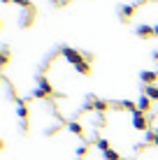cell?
Masks as SVG:
<instances>
[{"label": "cell", "instance_id": "obj_1", "mask_svg": "<svg viewBox=\"0 0 158 160\" xmlns=\"http://www.w3.org/2000/svg\"><path fill=\"white\" fill-rule=\"evenodd\" d=\"M63 56H65V60H68L70 65H74V70H77L79 74H89V72H91L89 63L81 58L79 51H74V49H63Z\"/></svg>", "mask_w": 158, "mask_h": 160}, {"label": "cell", "instance_id": "obj_2", "mask_svg": "<svg viewBox=\"0 0 158 160\" xmlns=\"http://www.w3.org/2000/svg\"><path fill=\"white\" fill-rule=\"evenodd\" d=\"M130 121H133V128L135 130H146V128H149V121H146V116L140 112V109L130 114Z\"/></svg>", "mask_w": 158, "mask_h": 160}, {"label": "cell", "instance_id": "obj_3", "mask_svg": "<svg viewBox=\"0 0 158 160\" xmlns=\"http://www.w3.org/2000/svg\"><path fill=\"white\" fill-rule=\"evenodd\" d=\"M49 93H51V84H49L44 77H40L37 79V88H35V98H47Z\"/></svg>", "mask_w": 158, "mask_h": 160}, {"label": "cell", "instance_id": "obj_4", "mask_svg": "<svg viewBox=\"0 0 158 160\" xmlns=\"http://www.w3.org/2000/svg\"><path fill=\"white\" fill-rule=\"evenodd\" d=\"M16 116L21 118V128H26V118H28V109H26V104L23 102H16Z\"/></svg>", "mask_w": 158, "mask_h": 160}, {"label": "cell", "instance_id": "obj_5", "mask_svg": "<svg viewBox=\"0 0 158 160\" xmlns=\"http://www.w3.org/2000/svg\"><path fill=\"white\" fill-rule=\"evenodd\" d=\"M151 102H154V100H151V98L142 95V98H140V100H137V109H140V112H142V114H146V112H149V109H151Z\"/></svg>", "mask_w": 158, "mask_h": 160}, {"label": "cell", "instance_id": "obj_6", "mask_svg": "<svg viewBox=\"0 0 158 160\" xmlns=\"http://www.w3.org/2000/svg\"><path fill=\"white\" fill-rule=\"evenodd\" d=\"M156 77H158L156 72H149V70H144V72L140 74V79H142V81H144L146 86H151V84H154V81H156Z\"/></svg>", "mask_w": 158, "mask_h": 160}, {"label": "cell", "instance_id": "obj_7", "mask_svg": "<svg viewBox=\"0 0 158 160\" xmlns=\"http://www.w3.org/2000/svg\"><path fill=\"white\" fill-rule=\"evenodd\" d=\"M137 35H140V37H151V35H154V26H140V28H137Z\"/></svg>", "mask_w": 158, "mask_h": 160}, {"label": "cell", "instance_id": "obj_8", "mask_svg": "<svg viewBox=\"0 0 158 160\" xmlns=\"http://www.w3.org/2000/svg\"><path fill=\"white\" fill-rule=\"evenodd\" d=\"M144 95H146V98H151V100H158V86H146Z\"/></svg>", "mask_w": 158, "mask_h": 160}, {"label": "cell", "instance_id": "obj_9", "mask_svg": "<svg viewBox=\"0 0 158 160\" xmlns=\"http://www.w3.org/2000/svg\"><path fill=\"white\" fill-rule=\"evenodd\" d=\"M68 130L72 132V135H81V132H84V130H81V125L77 123V121H72V123H68Z\"/></svg>", "mask_w": 158, "mask_h": 160}, {"label": "cell", "instance_id": "obj_10", "mask_svg": "<svg viewBox=\"0 0 158 160\" xmlns=\"http://www.w3.org/2000/svg\"><path fill=\"white\" fill-rule=\"evenodd\" d=\"M95 144H98V148H100L102 153H105V151H110V142H107V139H98Z\"/></svg>", "mask_w": 158, "mask_h": 160}, {"label": "cell", "instance_id": "obj_11", "mask_svg": "<svg viewBox=\"0 0 158 160\" xmlns=\"http://www.w3.org/2000/svg\"><path fill=\"white\" fill-rule=\"evenodd\" d=\"M105 160H121V158H119V153L114 148H110V151H105Z\"/></svg>", "mask_w": 158, "mask_h": 160}, {"label": "cell", "instance_id": "obj_12", "mask_svg": "<svg viewBox=\"0 0 158 160\" xmlns=\"http://www.w3.org/2000/svg\"><path fill=\"white\" fill-rule=\"evenodd\" d=\"M133 5H126V7H121V14H123V19H128V16H133Z\"/></svg>", "mask_w": 158, "mask_h": 160}, {"label": "cell", "instance_id": "obj_13", "mask_svg": "<svg viewBox=\"0 0 158 160\" xmlns=\"http://www.w3.org/2000/svg\"><path fill=\"white\" fill-rule=\"evenodd\" d=\"M7 58H9V51H7V49H3V56H0V63H7Z\"/></svg>", "mask_w": 158, "mask_h": 160}, {"label": "cell", "instance_id": "obj_14", "mask_svg": "<svg viewBox=\"0 0 158 160\" xmlns=\"http://www.w3.org/2000/svg\"><path fill=\"white\" fill-rule=\"evenodd\" d=\"M12 2H16V5H23V7H26V5H28V0H12Z\"/></svg>", "mask_w": 158, "mask_h": 160}, {"label": "cell", "instance_id": "obj_15", "mask_svg": "<svg viewBox=\"0 0 158 160\" xmlns=\"http://www.w3.org/2000/svg\"><path fill=\"white\" fill-rule=\"evenodd\" d=\"M154 35H158V26H154Z\"/></svg>", "mask_w": 158, "mask_h": 160}, {"label": "cell", "instance_id": "obj_16", "mask_svg": "<svg viewBox=\"0 0 158 160\" xmlns=\"http://www.w3.org/2000/svg\"><path fill=\"white\" fill-rule=\"evenodd\" d=\"M156 146H158V137H156Z\"/></svg>", "mask_w": 158, "mask_h": 160}]
</instances>
